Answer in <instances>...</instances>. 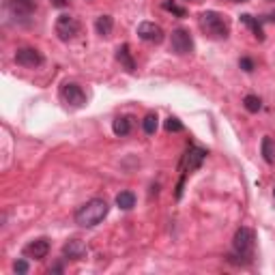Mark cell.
Here are the masks:
<instances>
[{
    "mask_svg": "<svg viewBox=\"0 0 275 275\" xmlns=\"http://www.w3.org/2000/svg\"><path fill=\"white\" fill-rule=\"evenodd\" d=\"M108 211H110V204L103 198H93V200L82 204L75 211V223L82 228H95L97 223H101L108 217Z\"/></svg>",
    "mask_w": 275,
    "mask_h": 275,
    "instance_id": "obj_1",
    "label": "cell"
},
{
    "mask_svg": "<svg viewBox=\"0 0 275 275\" xmlns=\"http://www.w3.org/2000/svg\"><path fill=\"white\" fill-rule=\"evenodd\" d=\"M198 24H200L202 32L206 34L209 39H226L230 34V26L228 22L223 20V15H219L217 11H204L200 13V17H198Z\"/></svg>",
    "mask_w": 275,
    "mask_h": 275,
    "instance_id": "obj_2",
    "label": "cell"
},
{
    "mask_svg": "<svg viewBox=\"0 0 275 275\" xmlns=\"http://www.w3.org/2000/svg\"><path fill=\"white\" fill-rule=\"evenodd\" d=\"M254 245H256V235H254V230L252 228H239L235 232V239H232V247H235V254H230V256H235L239 258V264H245V262H252V258H254Z\"/></svg>",
    "mask_w": 275,
    "mask_h": 275,
    "instance_id": "obj_3",
    "label": "cell"
},
{
    "mask_svg": "<svg viewBox=\"0 0 275 275\" xmlns=\"http://www.w3.org/2000/svg\"><path fill=\"white\" fill-rule=\"evenodd\" d=\"M170 48L178 56L192 54V52H194V39H192V34H189V30H185V28L172 30V34H170Z\"/></svg>",
    "mask_w": 275,
    "mask_h": 275,
    "instance_id": "obj_4",
    "label": "cell"
},
{
    "mask_svg": "<svg viewBox=\"0 0 275 275\" xmlns=\"http://www.w3.org/2000/svg\"><path fill=\"white\" fill-rule=\"evenodd\" d=\"M54 28H56V34H58L60 41H71L75 34L80 32V22H77L75 17L63 13V15H58Z\"/></svg>",
    "mask_w": 275,
    "mask_h": 275,
    "instance_id": "obj_5",
    "label": "cell"
},
{
    "mask_svg": "<svg viewBox=\"0 0 275 275\" xmlns=\"http://www.w3.org/2000/svg\"><path fill=\"white\" fill-rule=\"evenodd\" d=\"M204 159H206L204 149H200V146H189V149L185 151V155H183V159H180V170H183V174L198 170L202 166Z\"/></svg>",
    "mask_w": 275,
    "mask_h": 275,
    "instance_id": "obj_6",
    "label": "cell"
},
{
    "mask_svg": "<svg viewBox=\"0 0 275 275\" xmlns=\"http://www.w3.org/2000/svg\"><path fill=\"white\" fill-rule=\"evenodd\" d=\"M60 99H63L69 108H82L86 103V95L77 84L67 82V84H63V88H60Z\"/></svg>",
    "mask_w": 275,
    "mask_h": 275,
    "instance_id": "obj_7",
    "label": "cell"
},
{
    "mask_svg": "<svg viewBox=\"0 0 275 275\" xmlns=\"http://www.w3.org/2000/svg\"><path fill=\"white\" fill-rule=\"evenodd\" d=\"M15 63L22 65V67L34 69V67L43 65V56H41V52L34 50V48H20L15 52Z\"/></svg>",
    "mask_w": 275,
    "mask_h": 275,
    "instance_id": "obj_8",
    "label": "cell"
},
{
    "mask_svg": "<svg viewBox=\"0 0 275 275\" xmlns=\"http://www.w3.org/2000/svg\"><path fill=\"white\" fill-rule=\"evenodd\" d=\"M9 13H11L15 20H28V17L34 13V9H37V5H34V0H9Z\"/></svg>",
    "mask_w": 275,
    "mask_h": 275,
    "instance_id": "obj_9",
    "label": "cell"
},
{
    "mask_svg": "<svg viewBox=\"0 0 275 275\" xmlns=\"http://www.w3.org/2000/svg\"><path fill=\"white\" fill-rule=\"evenodd\" d=\"M138 37L149 43H161L163 41V28L155 22H142L138 24Z\"/></svg>",
    "mask_w": 275,
    "mask_h": 275,
    "instance_id": "obj_10",
    "label": "cell"
},
{
    "mask_svg": "<svg viewBox=\"0 0 275 275\" xmlns=\"http://www.w3.org/2000/svg\"><path fill=\"white\" fill-rule=\"evenodd\" d=\"M48 254H50V239H45V237L34 239V241H30V243L24 247V256L26 258H34V260H43Z\"/></svg>",
    "mask_w": 275,
    "mask_h": 275,
    "instance_id": "obj_11",
    "label": "cell"
},
{
    "mask_svg": "<svg viewBox=\"0 0 275 275\" xmlns=\"http://www.w3.org/2000/svg\"><path fill=\"white\" fill-rule=\"evenodd\" d=\"M63 256L67 258V260H84V258L88 256V247H86L80 239H71L65 243Z\"/></svg>",
    "mask_w": 275,
    "mask_h": 275,
    "instance_id": "obj_12",
    "label": "cell"
},
{
    "mask_svg": "<svg viewBox=\"0 0 275 275\" xmlns=\"http://www.w3.org/2000/svg\"><path fill=\"white\" fill-rule=\"evenodd\" d=\"M116 60H118L120 67H123L127 73H133V71H135V60H133V56H131V52H129L127 43L116 50Z\"/></svg>",
    "mask_w": 275,
    "mask_h": 275,
    "instance_id": "obj_13",
    "label": "cell"
},
{
    "mask_svg": "<svg viewBox=\"0 0 275 275\" xmlns=\"http://www.w3.org/2000/svg\"><path fill=\"white\" fill-rule=\"evenodd\" d=\"M112 28H114V20H112L110 15L97 17V22H95V30H97V34H101V37H110Z\"/></svg>",
    "mask_w": 275,
    "mask_h": 275,
    "instance_id": "obj_14",
    "label": "cell"
},
{
    "mask_svg": "<svg viewBox=\"0 0 275 275\" xmlns=\"http://www.w3.org/2000/svg\"><path fill=\"white\" fill-rule=\"evenodd\" d=\"M241 22L247 24L249 28L254 30V37H256L258 41H264V30H262V26H260V22H258L256 17H252L249 13H243V15H241Z\"/></svg>",
    "mask_w": 275,
    "mask_h": 275,
    "instance_id": "obj_15",
    "label": "cell"
},
{
    "mask_svg": "<svg viewBox=\"0 0 275 275\" xmlns=\"http://www.w3.org/2000/svg\"><path fill=\"white\" fill-rule=\"evenodd\" d=\"M116 206L123 211H131L135 206V194L133 192H120L116 196Z\"/></svg>",
    "mask_w": 275,
    "mask_h": 275,
    "instance_id": "obj_16",
    "label": "cell"
},
{
    "mask_svg": "<svg viewBox=\"0 0 275 275\" xmlns=\"http://www.w3.org/2000/svg\"><path fill=\"white\" fill-rule=\"evenodd\" d=\"M112 131H114L116 135H127L129 131H131V120H129L127 116H118L114 123H112Z\"/></svg>",
    "mask_w": 275,
    "mask_h": 275,
    "instance_id": "obj_17",
    "label": "cell"
},
{
    "mask_svg": "<svg viewBox=\"0 0 275 275\" xmlns=\"http://www.w3.org/2000/svg\"><path fill=\"white\" fill-rule=\"evenodd\" d=\"M262 157L266 163H273L275 161V151H273V140L269 135L262 138Z\"/></svg>",
    "mask_w": 275,
    "mask_h": 275,
    "instance_id": "obj_18",
    "label": "cell"
},
{
    "mask_svg": "<svg viewBox=\"0 0 275 275\" xmlns=\"http://www.w3.org/2000/svg\"><path fill=\"white\" fill-rule=\"evenodd\" d=\"M161 7L166 9V11H170V13H174L176 17H185L187 15V9H183V7H178L174 0H163L161 3Z\"/></svg>",
    "mask_w": 275,
    "mask_h": 275,
    "instance_id": "obj_19",
    "label": "cell"
},
{
    "mask_svg": "<svg viewBox=\"0 0 275 275\" xmlns=\"http://www.w3.org/2000/svg\"><path fill=\"white\" fill-rule=\"evenodd\" d=\"M243 106H245L247 112H258L262 108V101H260V97H256V95H247V97L243 99Z\"/></svg>",
    "mask_w": 275,
    "mask_h": 275,
    "instance_id": "obj_20",
    "label": "cell"
},
{
    "mask_svg": "<svg viewBox=\"0 0 275 275\" xmlns=\"http://www.w3.org/2000/svg\"><path fill=\"white\" fill-rule=\"evenodd\" d=\"M157 116H155V114H149V116H146L144 120H142V127H144V131L146 133H149V135H153L155 131H157Z\"/></svg>",
    "mask_w": 275,
    "mask_h": 275,
    "instance_id": "obj_21",
    "label": "cell"
},
{
    "mask_svg": "<svg viewBox=\"0 0 275 275\" xmlns=\"http://www.w3.org/2000/svg\"><path fill=\"white\" fill-rule=\"evenodd\" d=\"M166 131H170V133H178V131H183V123H180L178 118L170 116V118H166Z\"/></svg>",
    "mask_w": 275,
    "mask_h": 275,
    "instance_id": "obj_22",
    "label": "cell"
},
{
    "mask_svg": "<svg viewBox=\"0 0 275 275\" xmlns=\"http://www.w3.org/2000/svg\"><path fill=\"white\" fill-rule=\"evenodd\" d=\"M28 269H30V266H28V262H26L24 258H17V260L13 262V271L17 275H26V273H28Z\"/></svg>",
    "mask_w": 275,
    "mask_h": 275,
    "instance_id": "obj_23",
    "label": "cell"
},
{
    "mask_svg": "<svg viewBox=\"0 0 275 275\" xmlns=\"http://www.w3.org/2000/svg\"><path fill=\"white\" fill-rule=\"evenodd\" d=\"M239 67L243 69V71L252 73V71H254V60H252V58H241V60H239Z\"/></svg>",
    "mask_w": 275,
    "mask_h": 275,
    "instance_id": "obj_24",
    "label": "cell"
},
{
    "mask_svg": "<svg viewBox=\"0 0 275 275\" xmlns=\"http://www.w3.org/2000/svg\"><path fill=\"white\" fill-rule=\"evenodd\" d=\"M50 5L56 9H65V7H69V0H50Z\"/></svg>",
    "mask_w": 275,
    "mask_h": 275,
    "instance_id": "obj_25",
    "label": "cell"
},
{
    "mask_svg": "<svg viewBox=\"0 0 275 275\" xmlns=\"http://www.w3.org/2000/svg\"><path fill=\"white\" fill-rule=\"evenodd\" d=\"M232 3H247V0H232Z\"/></svg>",
    "mask_w": 275,
    "mask_h": 275,
    "instance_id": "obj_26",
    "label": "cell"
},
{
    "mask_svg": "<svg viewBox=\"0 0 275 275\" xmlns=\"http://www.w3.org/2000/svg\"><path fill=\"white\" fill-rule=\"evenodd\" d=\"M273 196H275V187H273Z\"/></svg>",
    "mask_w": 275,
    "mask_h": 275,
    "instance_id": "obj_27",
    "label": "cell"
}]
</instances>
